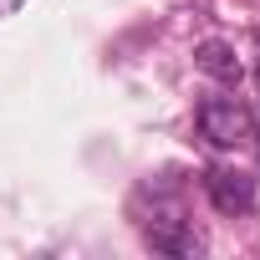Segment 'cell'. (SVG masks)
Masks as SVG:
<instances>
[{
	"label": "cell",
	"instance_id": "obj_1",
	"mask_svg": "<svg viewBox=\"0 0 260 260\" xmlns=\"http://www.w3.org/2000/svg\"><path fill=\"white\" fill-rule=\"evenodd\" d=\"M199 133L214 148H240L255 133V117H250V107L240 97H204L199 102Z\"/></svg>",
	"mask_w": 260,
	"mask_h": 260
},
{
	"label": "cell",
	"instance_id": "obj_2",
	"mask_svg": "<svg viewBox=\"0 0 260 260\" xmlns=\"http://www.w3.org/2000/svg\"><path fill=\"white\" fill-rule=\"evenodd\" d=\"M143 240H148L153 250H164V255H199V250H204V235H199L194 219H184L179 209L143 219Z\"/></svg>",
	"mask_w": 260,
	"mask_h": 260
},
{
	"label": "cell",
	"instance_id": "obj_3",
	"mask_svg": "<svg viewBox=\"0 0 260 260\" xmlns=\"http://www.w3.org/2000/svg\"><path fill=\"white\" fill-rule=\"evenodd\" d=\"M204 194L214 199L219 214H250L255 209V184L235 169H204Z\"/></svg>",
	"mask_w": 260,
	"mask_h": 260
},
{
	"label": "cell",
	"instance_id": "obj_4",
	"mask_svg": "<svg viewBox=\"0 0 260 260\" xmlns=\"http://www.w3.org/2000/svg\"><path fill=\"white\" fill-rule=\"evenodd\" d=\"M194 61H199V72H209V77L224 82V87H240V77H245L235 46H224V41H204V46L194 51Z\"/></svg>",
	"mask_w": 260,
	"mask_h": 260
},
{
	"label": "cell",
	"instance_id": "obj_5",
	"mask_svg": "<svg viewBox=\"0 0 260 260\" xmlns=\"http://www.w3.org/2000/svg\"><path fill=\"white\" fill-rule=\"evenodd\" d=\"M21 6H26V0H0V21H6V16H16Z\"/></svg>",
	"mask_w": 260,
	"mask_h": 260
}]
</instances>
